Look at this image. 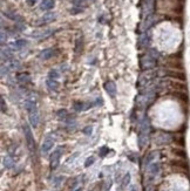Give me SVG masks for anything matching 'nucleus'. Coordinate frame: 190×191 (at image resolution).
Listing matches in <instances>:
<instances>
[{
	"mask_svg": "<svg viewBox=\"0 0 190 191\" xmlns=\"http://www.w3.org/2000/svg\"><path fill=\"white\" fill-rule=\"evenodd\" d=\"M6 38H7V36L5 35V32H1V43H2V45L6 41Z\"/></svg>",
	"mask_w": 190,
	"mask_h": 191,
	"instance_id": "nucleus-26",
	"label": "nucleus"
},
{
	"mask_svg": "<svg viewBox=\"0 0 190 191\" xmlns=\"http://www.w3.org/2000/svg\"><path fill=\"white\" fill-rule=\"evenodd\" d=\"M6 109H7V106H6V103H5V99H4V97H1V111H2V113H5V111H6Z\"/></svg>",
	"mask_w": 190,
	"mask_h": 191,
	"instance_id": "nucleus-23",
	"label": "nucleus"
},
{
	"mask_svg": "<svg viewBox=\"0 0 190 191\" xmlns=\"http://www.w3.org/2000/svg\"><path fill=\"white\" fill-rule=\"evenodd\" d=\"M36 1H38V0H27V4H28L30 6H33L34 4H36Z\"/></svg>",
	"mask_w": 190,
	"mask_h": 191,
	"instance_id": "nucleus-27",
	"label": "nucleus"
},
{
	"mask_svg": "<svg viewBox=\"0 0 190 191\" xmlns=\"http://www.w3.org/2000/svg\"><path fill=\"white\" fill-rule=\"evenodd\" d=\"M167 76H169L170 79L173 80H177V81H185L187 80V76H185V73L182 72V70H174V69H170L167 72Z\"/></svg>",
	"mask_w": 190,
	"mask_h": 191,
	"instance_id": "nucleus-3",
	"label": "nucleus"
},
{
	"mask_svg": "<svg viewBox=\"0 0 190 191\" xmlns=\"http://www.w3.org/2000/svg\"><path fill=\"white\" fill-rule=\"evenodd\" d=\"M80 12H82V8H79V7H75L73 10H71V13H72V14H78V13H80Z\"/></svg>",
	"mask_w": 190,
	"mask_h": 191,
	"instance_id": "nucleus-24",
	"label": "nucleus"
},
{
	"mask_svg": "<svg viewBox=\"0 0 190 191\" xmlns=\"http://www.w3.org/2000/svg\"><path fill=\"white\" fill-rule=\"evenodd\" d=\"M56 54V49H53V48H47V49H43L39 54V58L41 60H49L51 58H53L54 55Z\"/></svg>",
	"mask_w": 190,
	"mask_h": 191,
	"instance_id": "nucleus-8",
	"label": "nucleus"
},
{
	"mask_svg": "<svg viewBox=\"0 0 190 191\" xmlns=\"http://www.w3.org/2000/svg\"><path fill=\"white\" fill-rule=\"evenodd\" d=\"M60 152H61V149L59 148V149H56L55 151H54V154L52 155V165H56L58 164V159H59V155H60Z\"/></svg>",
	"mask_w": 190,
	"mask_h": 191,
	"instance_id": "nucleus-17",
	"label": "nucleus"
},
{
	"mask_svg": "<svg viewBox=\"0 0 190 191\" xmlns=\"http://www.w3.org/2000/svg\"><path fill=\"white\" fill-rule=\"evenodd\" d=\"M148 40H149V38H148L147 33H144V34H142V35L140 36V46H143V45H147V43H148Z\"/></svg>",
	"mask_w": 190,
	"mask_h": 191,
	"instance_id": "nucleus-22",
	"label": "nucleus"
},
{
	"mask_svg": "<svg viewBox=\"0 0 190 191\" xmlns=\"http://www.w3.org/2000/svg\"><path fill=\"white\" fill-rule=\"evenodd\" d=\"M169 86H170L174 90H176V92H183V93H185V92L188 90V86L185 85L184 82L177 81V80L170 81V82H169Z\"/></svg>",
	"mask_w": 190,
	"mask_h": 191,
	"instance_id": "nucleus-5",
	"label": "nucleus"
},
{
	"mask_svg": "<svg viewBox=\"0 0 190 191\" xmlns=\"http://www.w3.org/2000/svg\"><path fill=\"white\" fill-rule=\"evenodd\" d=\"M54 6H55L54 0H41V4H40V8L42 11H49Z\"/></svg>",
	"mask_w": 190,
	"mask_h": 191,
	"instance_id": "nucleus-13",
	"label": "nucleus"
},
{
	"mask_svg": "<svg viewBox=\"0 0 190 191\" xmlns=\"http://www.w3.org/2000/svg\"><path fill=\"white\" fill-rule=\"evenodd\" d=\"M72 4L74 5V7L81 8V6H84L87 4V0H72Z\"/></svg>",
	"mask_w": 190,
	"mask_h": 191,
	"instance_id": "nucleus-21",
	"label": "nucleus"
},
{
	"mask_svg": "<svg viewBox=\"0 0 190 191\" xmlns=\"http://www.w3.org/2000/svg\"><path fill=\"white\" fill-rule=\"evenodd\" d=\"M92 1H95V0H92Z\"/></svg>",
	"mask_w": 190,
	"mask_h": 191,
	"instance_id": "nucleus-29",
	"label": "nucleus"
},
{
	"mask_svg": "<svg viewBox=\"0 0 190 191\" xmlns=\"http://www.w3.org/2000/svg\"><path fill=\"white\" fill-rule=\"evenodd\" d=\"M53 144H54V138H53L51 135L46 136L43 143H42V151H43V152H47V151L53 147Z\"/></svg>",
	"mask_w": 190,
	"mask_h": 191,
	"instance_id": "nucleus-11",
	"label": "nucleus"
},
{
	"mask_svg": "<svg viewBox=\"0 0 190 191\" xmlns=\"http://www.w3.org/2000/svg\"><path fill=\"white\" fill-rule=\"evenodd\" d=\"M11 58H12V53L10 52V49H2L1 51V59H2V61H5V59L6 60H10Z\"/></svg>",
	"mask_w": 190,
	"mask_h": 191,
	"instance_id": "nucleus-18",
	"label": "nucleus"
},
{
	"mask_svg": "<svg viewBox=\"0 0 190 191\" xmlns=\"http://www.w3.org/2000/svg\"><path fill=\"white\" fill-rule=\"evenodd\" d=\"M93 161H94V158H88L87 159V162H86V165L88 167V165H89V163H93Z\"/></svg>",
	"mask_w": 190,
	"mask_h": 191,
	"instance_id": "nucleus-28",
	"label": "nucleus"
},
{
	"mask_svg": "<svg viewBox=\"0 0 190 191\" xmlns=\"http://www.w3.org/2000/svg\"><path fill=\"white\" fill-rule=\"evenodd\" d=\"M25 108L28 111L30 115V122H31L32 127L36 128L39 124V111L36 109V105H35V100L28 99L27 101H25Z\"/></svg>",
	"mask_w": 190,
	"mask_h": 191,
	"instance_id": "nucleus-1",
	"label": "nucleus"
},
{
	"mask_svg": "<svg viewBox=\"0 0 190 191\" xmlns=\"http://www.w3.org/2000/svg\"><path fill=\"white\" fill-rule=\"evenodd\" d=\"M167 66L170 69H174V70H183V68H184L183 62L179 59H169L167 61Z\"/></svg>",
	"mask_w": 190,
	"mask_h": 191,
	"instance_id": "nucleus-7",
	"label": "nucleus"
},
{
	"mask_svg": "<svg viewBox=\"0 0 190 191\" xmlns=\"http://www.w3.org/2000/svg\"><path fill=\"white\" fill-rule=\"evenodd\" d=\"M84 134H88V135L92 134V127H86L84 129Z\"/></svg>",
	"mask_w": 190,
	"mask_h": 191,
	"instance_id": "nucleus-25",
	"label": "nucleus"
},
{
	"mask_svg": "<svg viewBox=\"0 0 190 191\" xmlns=\"http://www.w3.org/2000/svg\"><path fill=\"white\" fill-rule=\"evenodd\" d=\"M26 45H27V41H26V40L19 39V40H17V41H14V42L11 43L10 48L12 49V51H19V49H21V48H24Z\"/></svg>",
	"mask_w": 190,
	"mask_h": 191,
	"instance_id": "nucleus-12",
	"label": "nucleus"
},
{
	"mask_svg": "<svg viewBox=\"0 0 190 191\" xmlns=\"http://www.w3.org/2000/svg\"><path fill=\"white\" fill-rule=\"evenodd\" d=\"M55 19H56V14H55L54 12H48V13H46L45 15H42L40 19H38V20L35 21V25H36V26H42V25L53 22Z\"/></svg>",
	"mask_w": 190,
	"mask_h": 191,
	"instance_id": "nucleus-2",
	"label": "nucleus"
},
{
	"mask_svg": "<svg viewBox=\"0 0 190 191\" xmlns=\"http://www.w3.org/2000/svg\"><path fill=\"white\" fill-rule=\"evenodd\" d=\"M95 103H84L82 101H75L73 103V108L75 111H82V110H86L88 109L89 107L94 106Z\"/></svg>",
	"mask_w": 190,
	"mask_h": 191,
	"instance_id": "nucleus-10",
	"label": "nucleus"
},
{
	"mask_svg": "<svg viewBox=\"0 0 190 191\" xmlns=\"http://www.w3.org/2000/svg\"><path fill=\"white\" fill-rule=\"evenodd\" d=\"M53 33L52 30H47V31H40V32H34L31 34L32 38H35V39H43V38H47L49 36Z\"/></svg>",
	"mask_w": 190,
	"mask_h": 191,
	"instance_id": "nucleus-14",
	"label": "nucleus"
},
{
	"mask_svg": "<svg viewBox=\"0 0 190 191\" xmlns=\"http://www.w3.org/2000/svg\"><path fill=\"white\" fill-rule=\"evenodd\" d=\"M141 66H142V68L143 69H150V68H153L154 66H155V59L150 55V54H147V55H144L143 58H142V60H141Z\"/></svg>",
	"mask_w": 190,
	"mask_h": 191,
	"instance_id": "nucleus-4",
	"label": "nucleus"
},
{
	"mask_svg": "<svg viewBox=\"0 0 190 191\" xmlns=\"http://www.w3.org/2000/svg\"><path fill=\"white\" fill-rule=\"evenodd\" d=\"M24 131H25V137H26V141H27V144L31 150H33V148H35V142H34V138H33V135H32V131L30 127L27 124L24 126Z\"/></svg>",
	"mask_w": 190,
	"mask_h": 191,
	"instance_id": "nucleus-6",
	"label": "nucleus"
},
{
	"mask_svg": "<svg viewBox=\"0 0 190 191\" xmlns=\"http://www.w3.org/2000/svg\"><path fill=\"white\" fill-rule=\"evenodd\" d=\"M103 87H105L106 92L108 93V95L110 96V97H115V95H116V85L113 82V81H107Z\"/></svg>",
	"mask_w": 190,
	"mask_h": 191,
	"instance_id": "nucleus-9",
	"label": "nucleus"
},
{
	"mask_svg": "<svg viewBox=\"0 0 190 191\" xmlns=\"http://www.w3.org/2000/svg\"><path fill=\"white\" fill-rule=\"evenodd\" d=\"M173 154L175 155V156H179V157H185V151L184 150H182V149H173Z\"/></svg>",
	"mask_w": 190,
	"mask_h": 191,
	"instance_id": "nucleus-20",
	"label": "nucleus"
},
{
	"mask_svg": "<svg viewBox=\"0 0 190 191\" xmlns=\"http://www.w3.org/2000/svg\"><path fill=\"white\" fill-rule=\"evenodd\" d=\"M46 85L48 87V89L52 90V92H56L58 88H59V82L56 80H53V79H48L46 81Z\"/></svg>",
	"mask_w": 190,
	"mask_h": 191,
	"instance_id": "nucleus-16",
	"label": "nucleus"
},
{
	"mask_svg": "<svg viewBox=\"0 0 190 191\" xmlns=\"http://www.w3.org/2000/svg\"><path fill=\"white\" fill-rule=\"evenodd\" d=\"M17 79L21 83H28V82H31V75L28 74V73H19V74L17 75Z\"/></svg>",
	"mask_w": 190,
	"mask_h": 191,
	"instance_id": "nucleus-15",
	"label": "nucleus"
},
{
	"mask_svg": "<svg viewBox=\"0 0 190 191\" xmlns=\"http://www.w3.org/2000/svg\"><path fill=\"white\" fill-rule=\"evenodd\" d=\"M59 76H60V73H59L56 69H52V70H49V73H48V79L56 80V79H59Z\"/></svg>",
	"mask_w": 190,
	"mask_h": 191,
	"instance_id": "nucleus-19",
	"label": "nucleus"
}]
</instances>
